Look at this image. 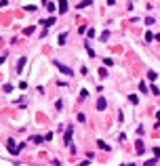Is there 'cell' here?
<instances>
[{"mask_svg": "<svg viewBox=\"0 0 160 166\" xmlns=\"http://www.w3.org/2000/svg\"><path fill=\"white\" fill-rule=\"evenodd\" d=\"M154 164H156V158H152V160H147V162H145V164H143V166H154Z\"/></svg>", "mask_w": 160, "mask_h": 166, "instance_id": "9a60e30c", "label": "cell"}, {"mask_svg": "<svg viewBox=\"0 0 160 166\" xmlns=\"http://www.w3.org/2000/svg\"><path fill=\"white\" fill-rule=\"evenodd\" d=\"M25 61H28V59H25V57H21L19 61H17V72H21V69H23V65H25Z\"/></svg>", "mask_w": 160, "mask_h": 166, "instance_id": "5b68a950", "label": "cell"}, {"mask_svg": "<svg viewBox=\"0 0 160 166\" xmlns=\"http://www.w3.org/2000/svg\"><path fill=\"white\" fill-rule=\"evenodd\" d=\"M154 38H156V36H154L152 32H147V34H145V40H147V42H150V40H154Z\"/></svg>", "mask_w": 160, "mask_h": 166, "instance_id": "5bb4252c", "label": "cell"}, {"mask_svg": "<svg viewBox=\"0 0 160 166\" xmlns=\"http://www.w3.org/2000/svg\"><path fill=\"white\" fill-rule=\"evenodd\" d=\"M57 67L61 69V74H67V76H72V69L70 67H65V65H61V63H57Z\"/></svg>", "mask_w": 160, "mask_h": 166, "instance_id": "3957f363", "label": "cell"}, {"mask_svg": "<svg viewBox=\"0 0 160 166\" xmlns=\"http://www.w3.org/2000/svg\"><path fill=\"white\" fill-rule=\"evenodd\" d=\"M135 147H137V153H143V143H141V139H137V141H135Z\"/></svg>", "mask_w": 160, "mask_h": 166, "instance_id": "8992f818", "label": "cell"}, {"mask_svg": "<svg viewBox=\"0 0 160 166\" xmlns=\"http://www.w3.org/2000/svg\"><path fill=\"white\" fill-rule=\"evenodd\" d=\"M147 78H150V80H156V72H147Z\"/></svg>", "mask_w": 160, "mask_h": 166, "instance_id": "2e32d148", "label": "cell"}, {"mask_svg": "<svg viewBox=\"0 0 160 166\" xmlns=\"http://www.w3.org/2000/svg\"><path fill=\"white\" fill-rule=\"evenodd\" d=\"M2 88H4V93H11V90H13V84H4Z\"/></svg>", "mask_w": 160, "mask_h": 166, "instance_id": "4fadbf2b", "label": "cell"}, {"mask_svg": "<svg viewBox=\"0 0 160 166\" xmlns=\"http://www.w3.org/2000/svg\"><path fill=\"white\" fill-rule=\"evenodd\" d=\"M105 107H108V103H105V99H103V97H101V99L97 101V109H99V111H103Z\"/></svg>", "mask_w": 160, "mask_h": 166, "instance_id": "7a4b0ae2", "label": "cell"}, {"mask_svg": "<svg viewBox=\"0 0 160 166\" xmlns=\"http://www.w3.org/2000/svg\"><path fill=\"white\" fill-rule=\"evenodd\" d=\"M42 23H44V25H53V23H55V17H51V19H44Z\"/></svg>", "mask_w": 160, "mask_h": 166, "instance_id": "30bf717a", "label": "cell"}, {"mask_svg": "<svg viewBox=\"0 0 160 166\" xmlns=\"http://www.w3.org/2000/svg\"><path fill=\"white\" fill-rule=\"evenodd\" d=\"M67 11V0H59V13H65Z\"/></svg>", "mask_w": 160, "mask_h": 166, "instance_id": "277c9868", "label": "cell"}, {"mask_svg": "<svg viewBox=\"0 0 160 166\" xmlns=\"http://www.w3.org/2000/svg\"><path fill=\"white\" fill-rule=\"evenodd\" d=\"M7 147H9V153H13V156H17L19 149H21V147H15V139H9V141H7Z\"/></svg>", "mask_w": 160, "mask_h": 166, "instance_id": "6da1fadb", "label": "cell"}, {"mask_svg": "<svg viewBox=\"0 0 160 166\" xmlns=\"http://www.w3.org/2000/svg\"><path fill=\"white\" fill-rule=\"evenodd\" d=\"M87 97H89V90L82 88V90H80V99H87Z\"/></svg>", "mask_w": 160, "mask_h": 166, "instance_id": "8fae6325", "label": "cell"}, {"mask_svg": "<svg viewBox=\"0 0 160 166\" xmlns=\"http://www.w3.org/2000/svg\"><path fill=\"white\" fill-rule=\"evenodd\" d=\"M89 4H91V0H84V2L78 4V9H84V7H89Z\"/></svg>", "mask_w": 160, "mask_h": 166, "instance_id": "7c38bea8", "label": "cell"}, {"mask_svg": "<svg viewBox=\"0 0 160 166\" xmlns=\"http://www.w3.org/2000/svg\"><path fill=\"white\" fill-rule=\"evenodd\" d=\"M72 141V128H67L65 130V143H70Z\"/></svg>", "mask_w": 160, "mask_h": 166, "instance_id": "ba28073f", "label": "cell"}, {"mask_svg": "<svg viewBox=\"0 0 160 166\" xmlns=\"http://www.w3.org/2000/svg\"><path fill=\"white\" fill-rule=\"evenodd\" d=\"M129 101H131L133 105H137V103H139V97H137V95H131V97H129Z\"/></svg>", "mask_w": 160, "mask_h": 166, "instance_id": "52a82bcc", "label": "cell"}, {"mask_svg": "<svg viewBox=\"0 0 160 166\" xmlns=\"http://www.w3.org/2000/svg\"><path fill=\"white\" fill-rule=\"evenodd\" d=\"M105 76H108V69H105V67H99V78H105Z\"/></svg>", "mask_w": 160, "mask_h": 166, "instance_id": "9c48e42d", "label": "cell"}]
</instances>
